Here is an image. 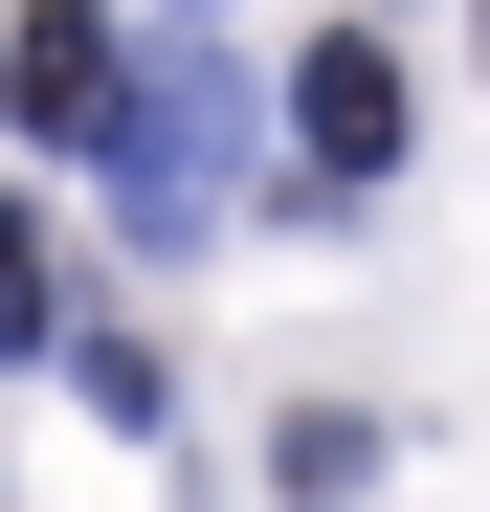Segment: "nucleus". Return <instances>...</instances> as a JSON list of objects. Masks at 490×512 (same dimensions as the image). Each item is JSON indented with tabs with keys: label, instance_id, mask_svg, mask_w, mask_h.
<instances>
[{
	"label": "nucleus",
	"instance_id": "nucleus-1",
	"mask_svg": "<svg viewBox=\"0 0 490 512\" xmlns=\"http://www.w3.org/2000/svg\"><path fill=\"white\" fill-rule=\"evenodd\" d=\"M112 201H134V245H201V223H245V67H223V45H156V67H112Z\"/></svg>",
	"mask_w": 490,
	"mask_h": 512
},
{
	"label": "nucleus",
	"instance_id": "nucleus-2",
	"mask_svg": "<svg viewBox=\"0 0 490 512\" xmlns=\"http://www.w3.org/2000/svg\"><path fill=\"white\" fill-rule=\"evenodd\" d=\"M112 67H134L112 0H23V23H0V112L23 134H112Z\"/></svg>",
	"mask_w": 490,
	"mask_h": 512
},
{
	"label": "nucleus",
	"instance_id": "nucleus-3",
	"mask_svg": "<svg viewBox=\"0 0 490 512\" xmlns=\"http://www.w3.org/2000/svg\"><path fill=\"white\" fill-rule=\"evenodd\" d=\"M290 156H312V179H401V67H379L357 23L290 67Z\"/></svg>",
	"mask_w": 490,
	"mask_h": 512
},
{
	"label": "nucleus",
	"instance_id": "nucleus-4",
	"mask_svg": "<svg viewBox=\"0 0 490 512\" xmlns=\"http://www.w3.org/2000/svg\"><path fill=\"white\" fill-rule=\"evenodd\" d=\"M268 468H290V490H312V512H335V490H357V468H379V423H357V401H290V423H268Z\"/></svg>",
	"mask_w": 490,
	"mask_h": 512
},
{
	"label": "nucleus",
	"instance_id": "nucleus-5",
	"mask_svg": "<svg viewBox=\"0 0 490 512\" xmlns=\"http://www.w3.org/2000/svg\"><path fill=\"white\" fill-rule=\"evenodd\" d=\"M45 334H67V268H45V223L0 201V357H45Z\"/></svg>",
	"mask_w": 490,
	"mask_h": 512
}]
</instances>
